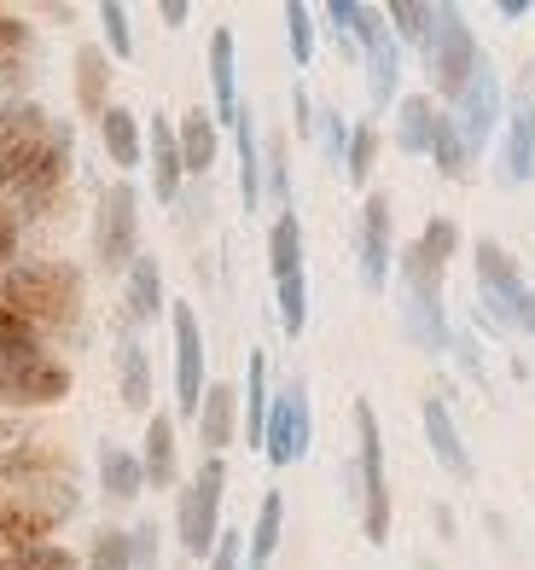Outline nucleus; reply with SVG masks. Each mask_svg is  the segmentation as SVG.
Listing matches in <instances>:
<instances>
[{
  "label": "nucleus",
  "instance_id": "7",
  "mask_svg": "<svg viewBox=\"0 0 535 570\" xmlns=\"http://www.w3.org/2000/svg\"><path fill=\"white\" fill-rule=\"evenodd\" d=\"M355 472H361V530L373 548L390 541V483H385V436H378L373 402H355Z\"/></svg>",
  "mask_w": 535,
  "mask_h": 570
},
{
  "label": "nucleus",
  "instance_id": "17",
  "mask_svg": "<svg viewBox=\"0 0 535 570\" xmlns=\"http://www.w3.org/2000/svg\"><path fill=\"white\" fill-rule=\"evenodd\" d=\"M53 524H59V518L47 512L41 501H30V495H0V548H7V553L41 548V541L53 535Z\"/></svg>",
  "mask_w": 535,
  "mask_h": 570
},
{
  "label": "nucleus",
  "instance_id": "3",
  "mask_svg": "<svg viewBox=\"0 0 535 570\" xmlns=\"http://www.w3.org/2000/svg\"><path fill=\"white\" fill-rule=\"evenodd\" d=\"M326 23L344 53H361L367 59V94H373V111H385L396 88H402V41L390 36V23L378 7H355V0H333L326 7Z\"/></svg>",
  "mask_w": 535,
  "mask_h": 570
},
{
  "label": "nucleus",
  "instance_id": "33",
  "mask_svg": "<svg viewBox=\"0 0 535 570\" xmlns=\"http://www.w3.org/2000/svg\"><path fill=\"white\" fill-rule=\"evenodd\" d=\"M30 53H36V30L23 18H0V82L18 88L23 76H30Z\"/></svg>",
  "mask_w": 535,
  "mask_h": 570
},
{
  "label": "nucleus",
  "instance_id": "5",
  "mask_svg": "<svg viewBox=\"0 0 535 570\" xmlns=\"http://www.w3.org/2000/svg\"><path fill=\"white\" fill-rule=\"evenodd\" d=\"M268 274L279 292V332L303 338V326H309V279H303V227L291 210L274 216L268 227Z\"/></svg>",
  "mask_w": 535,
  "mask_h": 570
},
{
  "label": "nucleus",
  "instance_id": "46",
  "mask_svg": "<svg viewBox=\"0 0 535 570\" xmlns=\"http://www.w3.org/2000/svg\"><path fill=\"white\" fill-rule=\"evenodd\" d=\"M320 122H326V151H333V158H344V151H349V128H344V117H338V111H326Z\"/></svg>",
  "mask_w": 535,
  "mask_h": 570
},
{
  "label": "nucleus",
  "instance_id": "21",
  "mask_svg": "<svg viewBox=\"0 0 535 570\" xmlns=\"http://www.w3.org/2000/svg\"><path fill=\"white\" fill-rule=\"evenodd\" d=\"M210 88H216V128H234L239 117V59H234V30L210 36Z\"/></svg>",
  "mask_w": 535,
  "mask_h": 570
},
{
  "label": "nucleus",
  "instance_id": "10",
  "mask_svg": "<svg viewBox=\"0 0 535 570\" xmlns=\"http://www.w3.org/2000/svg\"><path fill=\"white\" fill-rule=\"evenodd\" d=\"M93 256H99V268H106V274L135 268V256H140V198H135L129 180H117V187H106V198H99Z\"/></svg>",
  "mask_w": 535,
  "mask_h": 570
},
{
  "label": "nucleus",
  "instance_id": "48",
  "mask_svg": "<svg viewBox=\"0 0 535 570\" xmlns=\"http://www.w3.org/2000/svg\"><path fill=\"white\" fill-rule=\"evenodd\" d=\"M501 18H506V23H518V18H529V0H501Z\"/></svg>",
  "mask_w": 535,
  "mask_h": 570
},
{
  "label": "nucleus",
  "instance_id": "38",
  "mask_svg": "<svg viewBox=\"0 0 535 570\" xmlns=\"http://www.w3.org/2000/svg\"><path fill=\"white\" fill-rule=\"evenodd\" d=\"M82 570H135L129 535H122V530H99L93 548H88V559H82Z\"/></svg>",
  "mask_w": 535,
  "mask_h": 570
},
{
  "label": "nucleus",
  "instance_id": "49",
  "mask_svg": "<svg viewBox=\"0 0 535 570\" xmlns=\"http://www.w3.org/2000/svg\"><path fill=\"white\" fill-rule=\"evenodd\" d=\"M0 478H7V465H0Z\"/></svg>",
  "mask_w": 535,
  "mask_h": 570
},
{
  "label": "nucleus",
  "instance_id": "19",
  "mask_svg": "<svg viewBox=\"0 0 535 570\" xmlns=\"http://www.w3.org/2000/svg\"><path fill=\"white\" fill-rule=\"evenodd\" d=\"M239 436V391L234 384H204V407H198V443L221 460V449H234Z\"/></svg>",
  "mask_w": 535,
  "mask_h": 570
},
{
  "label": "nucleus",
  "instance_id": "37",
  "mask_svg": "<svg viewBox=\"0 0 535 570\" xmlns=\"http://www.w3.org/2000/svg\"><path fill=\"white\" fill-rule=\"evenodd\" d=\"M53 117H47L41 106H30V99H12V106H0V151L18 146V140H30L36 128H47Z\"/></svg>",
  "mask_w": 535,
  "mask_h": 570
},
{
  "label": "nucleus",
  "instance_id": "20",
  "mask_svg": "<svg viewBox=\"0 0 535 570\" xmlns=\"http://www.w3.org/2000/svg\"><path fill=\"white\" fill-rule=\"evenodd\" d=\"M146 151H151V193H158V204H175L187 169H181V140H175V122L169 117H151Z\"/></svg>",
  "mask_w": 535,
  "mask_h": 570
},
{
  "label": "nucleus",
  "instance_id": "23",
  "mask_svg": "<svg viewBox=\"0 0 535 570\" xmlns=\"http://www.w3.org/2000/svg\"><path fill=\"white\" fill-rule=\"evenodd\" d=\"M175 140H181V169L187 175H204L216 164V111H204V106H192L181 122H175Z\"/></svg>",
  "mask_w": 535,
  "mask_h": 570
},
{
  "label": "nucleus",
  "instance_id": "26",
  "mask_svg": "<svg viewBox=\"0 0 535 570\" xmlns=\"http://www.w3.org/2000/svg\"><path fill=\"white\" fill-rule=\"evenodd\" d=\"M106 94H111L106 47H76V106H82L88 117H106Z\"/></svg>",
  "mask_w": 535,
  "mask_h": 570
},
{
  "label": "nucleus",
  "instance_id": "11",
  "mask_svg": "<svg viewBox=\"0 0 535 570\" xmlns=\"http://www.w3.org/2000/svg\"><path fill=\"white\" fill-rule=\"evenodd\" d=\"M309 436H315V420H309V384L291 379L286 391L268 402V431H262L268 465H297L303 454H309Z\"/></svg>",
  "mask_w": 535,
  "mask_h": 570
},
{
  "label": "nucleus",
  "instance_id": "50",
  "mask_svg": "<svg viewBox=\"0 0 535 570\" xmlns=\"http://www.w3.org/2000/svg\"><path fill=\"white\" fill-rule=\"evenodd\" d=\"M0 18H7V12H0Z\"/></svg>",
  "mask_w": 535,
  "mask_h": 570
},
{
  "label": "nucleus",
  "instance_id": "30",
  "mask_svg": "<svg viewBox=\"0 0 535 570\" xmlns=\"http://www.w3.org/2000/svg\"><path fill=\"white\" fill-rule=\"evenodd\" d=\"M117 384H122V407H135V413L151 407V361H146V344L135 332L117 344Z\"/></svg>",
  "mask_w": 535,
  "mask_h": 570
},
{
  "label": "nucleus",
  "instance_id": "43",
  "mask_svg": "<svg viewBox=\"0 0 535 570\" xmlns=\"http://www.w3.org/2000/svg\"><path fill=\"white\" fill-rule=\"evenodd\" d=\"M245 564V535L239 530H221L216 535V553L204 559V570H239Z\"/></svg>",
  "mask_w": 535,
  "mask_h": 570
},
{
  "label": "nucleus",
  "instance_id": "41",
  "mask_svg": "<svg viewBox=\"0 0 535 570\" xmlns=\"http://www.w3.org/2000/svg\"><path fill=\"white\" fill-rule=\"evenodd\" d=\"M99 23H106V47H111V59H135L129 7H122V0H106V7H99Z\"/></svg>",
  "mask_w": 535,
  "mask_h": 570
},
{
  "label": "nucleus",
  "instance_id": "28",
  "mask_svg": "<svg viewBox=\"0 0 535 570\" xmlns=\"http://www.w3.org/2000/svg\"><path fill=\"white\" fill-rule=\"evenodd\" d=\"M437 117H443V111L430 106L425 94H407L402 106H396V146L407 151V158H419V151L430 158V135H437Z\"/></svg>",
  "mask_w": 535,
  "mask_h": 570
},
{
  "label": "nucleus",
  "instance_id": "1",
  "mask_svg": "<svg viewBox=\"0 0 535 570\" xmlns=\"http://www.w3.org/2000/svg\"><path fill=\"white\" fill-rule=\"evenodd\" d=\"M454 245H460V227L448 216L425 222V233L402 250V326L419 350H448V321H443V268Z\"/></svg>",
  "mask_w": 535,
  "mask_h": 570
},
{
  "label": "nucleus",
  "instance_id": "14",
  "mask_svg": "<svg viewBox=\"0 0 535 570\" xmlns=\"http://www.w3.org/2000/svg\"><path fill=\"white\" fill-rule=\"evenodd\" d=\"M169 332H175V402H181V413L204 407V332H198V315L187 303L169 308Z\"/></svg>",
  "mask_w": 535,
  "mask_h": 570
},
{
  "label": "nucleus",
  "instance_id": "2",
  "mask_svg": "<svg viewBox=\"0 0 535 570\" xmlns=\"http://www.w3.org/2000/svg\"><path fill=\"white\" fill-rule=\"evenodd\" d=\"M65 169H70V128L47 122V128H36L30 140L0 151V198H7L18 216H36V210H47V204L59 198Z\"/></svg>",
  "mask_w": 535,
  "mask_h": 570
},
{
  "label": "nucleus",
  "instance_id": "34",
  "mask_svg": "<svg viewBox=\"0 0 535 570\" xmlns=\"http://www.w3.org/2000/svg\"><path fill=\"white\" fill-rule=\"evenodd\" d=\"M385 23H390V36H396L402 47H419V53H425L430 23H437V7H425V0H390Z\"/></svg>",
  "mask_w": 535,
  "mask_h": 570
},
{
  "label": "nucleus",
  "instance_id": "8",
  "mask_svg": "<svg viewBox=\"0 0 535 570\" xmlns=\"http://www.w3.org/2000/svg\"><path fill=\"white\" fill-rule=\"evenodd\" d=\"M221 495H227V465L204 460L192 483L181 489V507H175V530H181V553L187 559H210L216 535H221Z\"/></svg>",
  "mask_w": 535,
  "mask_h": 570
},
{
  "label": "nucleus",
  "instance_id": "42",
  "mask_svg": "<svg viewBox=\"0 0 535 570\" xmlns=\"http://www.w3.org/2000/svg\"><path fill=\"white\" fill-rule=\"evenodd\" d=\"M262 175H268V193L279 204V216H286V193H291V175H286V140H268V158H262Z\"/></svg>",
  "mask_w": 535,
  "mask_h": 570
},
{
  "label": "nucleus",
  "instance_id": "36",
  "mask_svg": "<svg viewBox=\"0 0 535 570\" xmlns=\"http://www.w3.org/2000/svg\"><path fill=\"white\" fill-rule=\"evenodd\" d=\"M373 158H378V128L373 122H355L349 128V151H344L349 187H367V180H373Z\"/></svg>",
  "mask_w": 535,
  "mask_h": 570
},
{
  "label": "nucleus",
  "instance_id": "31",
  "mask_svg": "<svg viewBox=\"0 0 535 570\" xmlns=\"http://www.w3.org/2000/svg\"><path fill=\"white\" fill-rule=\"evenodd\" d=\"M279 530H286V501H279V489H268V495H262V512H257V530L245 535V564H250V570H268V564H274Z\"/></svg>",
  "mask_w": 535,
  "mask_h": 570
},
{
  "label": "nucleus",
  "instance_id": "29",
  "mask_svg": "<svg viewBox=\"0 0 535 570\" xmlns=\"http://www.w3.org/2000/svg\"><path fill=\"white\" fill-rule=\"evenodd\" d=\"M99 489H106V501H135L140 489H146L140 460L122 449V443H99Z\"/></svg>",
  "mask_w": 535,
  "mask_h": 570
},
{
  "label": "nucleus",
  "instance_id": "16",
  "mask_svg": "<svg viewBox=\"0 0 535 570\" xmlns=\"http://www.w3.org/2000/svg\"><path fill=\"white\" fill-rule=\"evenodd\" d=\"M535 175V99L518 94L513 111H506V146H501V180L506 187H524Z\"/></svg>",
  "mask_w": 535,
  "mask_h": 570
},
{
  "label": "nucleus",
  "instance_id": "18",
  "mask_svg": "<svg viewBox=\"0 0 535 570\" xmlns=\"http://www.w3.org/2000/svg\"><path fill=\"white\" fill-rule=\"evenodd\" d=\"M419 420H425V443H430V454L443 460V472L460 478V483H472V454H466V443H460V425H454L448 402H443V396H425V402H419Z\"/></svg>",
  "mask_w": 535,
  "mask_h": 570
},
{
  "label": "nucleus",
  "instance_id": "40",
  "mask_svg": "<svg viewBox=\"0 0 535 570\" xmlns=\"http://www.w3.org/2000/svg\"><path fill=\"white\" fill-rule=\"evenodd\" d=\"M286 41H291V59L309 65L315 59V12L303 0H286Z\"/></svg>",
  "mask_w": 535,
  "mask_h": 570
},
{
  "label": "nucleus",
  "instance_id": "6",
  "mask_svg": "<svg viewBox=\"0 0 535 570\" xmlns=\"http://www.w3.org/2000/svg\"><path fill=\"white\" fill-rule=\"evenodd\" d=\"M477 292H483V308L506 332H535V292L524 285L506 245H495V239H477Z\"/></svg>",
  "mask_w": 535,
  "mask_h": 570
},
{
  "label": "nucleus",
  "instance_id": "39",
  "mask_svg": "<svg viewBox=\"0 0 535 570\" xmlns=\"http://www.w3.org/2000/svg\"><path fill=\"white\" fill-rule=\"evenodd\" d=\"M0 570H82V559L65 553L59 541H41V548H30V553H7Z\"/></svg>",
  "mask_w": 535,
  "mask_h": 570
},
{
  "label": "nucleus",
  "instance_id": "15",
  "mask_svg": "<svg viewBox=\"0 0 535 570\" xmlns=\"http://www.w3.org/2000/svg\"><path fill=\"white\" fill-rule=\"evenodd\" d=\"M390 193H367L361 204V285L367 292H385L390 285Z\"/></svg>",
  "mask_w": 535,
  "mask_h": 570
},
{
  "label": "nucleus",
  "instance_id": "9",
  "mask_svg": "<svg viewBox=\"0 0 535 570\" xmlns=\"http://www.w3.org/2000/svg\"><path fill=\"white\" fill-rule=\"evenodd\" d=\"M477 36L466 30V12L460 7H437V23H430V41H425V70H430V82H437V94L448 99H460V88L472 82V70H477Z\"/></svg>",
  "mask_w": 535,
  "mask_h": 570
},
{
  "label": "nucleus",
  "instance_id": "27",
  "mask_svg": "<svg viewBox=\"0 0 535 570\" xmlns=\"http://www.w3.org/2000/svg\"><path fill=\"white\" fill-rule=\"evenodd\" d=\"M169 315V303H164V268H158V256H135V268H129V321L146 326V321H158Z\"/></svg>",
  "mask_w": 535,
  "mask_h": 570
},
{
  "label": "nucleus",
  "instance_id": "24",
  "mask_svg": "<svg viewBox=\"0 0 535 570\" xmlns=\"http://www.w3.org/2000/svg\"><path fill=\"white\" fill-rule=\"evenodd\" d=\"M140 472H146V483H151V489H169L175 478H181V460H175V420H169V413H158V420L146 425Z\"/></svg>",
  "mask_w": 535,
  "mask_h": 570
},
{
  "label": "nucleus",
  "instance_id": "44",
  "mask_svg": "<svg viewBox=\"0 0 535 570\" xmlns=\"http://www.w3.org/2000/svg\"><path fill=\"white\" fill-rule=\"evenodd\" d=\"M18 227H23V216L12 210L7 198H0V274H7L12 256H18Z\"/></svg>",
  "mask_w": 535,
  "mask_h": 570
},
{
  "label": "nucleus",
  "instance_id": "12",
  "mask_svg": "<svg viewBox=\"0 0 535 570\" xmlns=\"http://www.w3.org/2000/svg\"><path fill=\"white\" fill-rule=\"evenodd\" d=\"M454 128H460V140H466V151L477 158L483 146H489V135L506 122V99H501V76H495V65L489 59H477V70H472V82L460 88V99H454Z\"/></svg>",
  "mask_w": 535,
  "mask_h": 570
},
{
  "label": "nucleus",
  "instance_id": "32",
  "mask_svg": "<svg viewBox=\"0 0 535 570\" xmlns=\"http://www.w3.org/2000/svg\"><path fill=\"white\" fill-rule=\"evenodd\" d=\"M99 140H106L117 169H140V117L135 111L106 106V117H99Z\"/></svg>",
  "mask_w": 535,
  "mask_h": 570
},
{
  "label": "nucleus",
  "instance_id": "45",
  "mask_svg": "<svg viewBox=\"0 0 535 570\" xmlns=\"http://www.w3.org/2000/svg\"><path fill=\"white\" fill-rule=\"evenodd\" d=\"M129 553H135V570H158V524L151 518L129 535Z\"/></svg>",
  "mask_w": 535,
  "mask_h": 570
},
{
  "label": "nucleus",
  "instance_id": "4",
  "mask_svg": "<svg viewBox=\"0 0 535 570\" xmlns=\"http://www.w3.org/2000/svg\"><path fill=\"white\" fill-rule=\"evenodd\" d=\"M0 303L18 308L36 332L41 326H70L82 308V274L70 263H12L0 274Z\"/></svg>",
  "mask_w": 535,
  "mask_h": 570
},
{
  "label": "nucleus",
  "instance_id": "13",
  "mask_svg": "<svg viewBox=\"0 0 535 570\" xmlns=\"http://www.w3.org/2000/svg\"><path fill=\"white\" fill-rule=\"evenodd\" d=\"M0 396L18 407H53L70 396V367L53 355H23V361H0Z\"/></svg>",
  "mask_w": 535,
  "mask_h": 570
},
{
  "label": "nucleus",
  "instance_id": "35",
  "mask_svg": "<svg viewBox=\"0 0 535 570\" xmlns=\"http://www.w3.org/2000/svg\"><path fill=\"white\" fill-rule=\"evenodd\" d=\"M430 158H437V169H443L448 180H466V169H472V151H466V140H460V128H454L448 111L437 117V135H430Z\"/></svg>",
  "mask_w": 535,
  "mask_h": 570
},
{
  "label": "nucleus",
  "instance_id": "47",
  "mask_svg": "<svg viewBox=\"0 0 535 570\" xmlns=\"http://www.w3.org/2000/svg\"><path fill=\"white\" fill-rule=\"evenodd\" d=\"M158 12H164V23H175V30H181V23L192 18V7H187V0H164Z\"/></svg>",
  "mask_w": 535,
  "mask_h": 570
},
{
  "label": "nucleus",
  "instance_id": "22",
  "mask_svg": "<svg viewBox=\"0 0 535 570\" xmlns=\"http://www.w3.org/2000/svg\"><path fill=\"white\" fill-rule=\"evenodd\" d=\"M268 355L250 350V367H245V396H239V425H245V443L262 449V431H268Z\"/></svg>",
  "mask_w": 535,
  "mask_h": 570
},
{
  "label": "nucleus",
  "instance_id": "25",
  "mask_svg": "<svg viewBox=\"0 0 535 570\" xmlns=\"http://www.w3.org/2000/svg\"><path fill=\"white\" fill-rule=\"evenodd\" d=\"M234 140H239V198H245V210L257 216V204H262V146H257V117H250V106H239V117H234Z\"/></svg>",
  "mask_w": 535,
  "mask_h": 570
}]
</instances>
